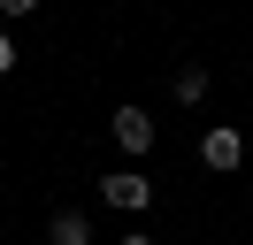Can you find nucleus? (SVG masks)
I'll return each mask as SVG.
<instances>
[{"label":"nucleus","mask_w":253,"mask_h":245,"mask_svg":"<svg viewBox=\"0 0 253 245\" xmlns=\"http://www.w3.org/2000/svg\"><path fill=\"white\" fill-rule=\"evenodd\" d=\"M200 161L215 168V176H230V168L246 161V130H230V122H207V130H200Z\"/></svg>","instance_id":"nucleus-1"},{"label":"nucleus","mask_w":253,"mask_h":245,"mask_svg":"<svg viewBox=\"0 0 253 245\" xmlns=\"http://www.w3.org/2000/svg\"><path fill=\"white\" fill-rule=\"evenodd\" d=\"M108 130H115V146H123V153H154V115H146V107L138 100H123V107H115V115H108Z\"/></svg>","instance_id":"nucleus-2"},{"label":"nucleus","mask_w":253,"mask_h":245,"mask_svg":"<svg viewBox=\"0 0 253 245\" xmlns=\"http://www.w3.org/2000/svg\"><path fill=\"white\" fill-rule=\"evenodd\" d=\"M100 199L123 207V214H146V207H154V184H146L138 168H115V176H100Z\"/></svg>","instance_id":"nucleus-3"},{"label":"nucleus","mask_w":253,"mask_h":245,"mask_svg":"<svg viewBox=\"0 0 253 245\" xmlns=\"http://www.w3.org/2000/svg\"><path fill=\"white\" fill-rule=\"evenodd\" d=\"M46 245H92V222H84V207H62L46 222Z\"/></svg>","instance_id":"nucleus-4"},{"label":"nucleus","mask_w":253,"mask_h":245,"mask_svg":"<svg viewBox=\"0 0 253 245\" xmlns=\"http://www.w3.org/2000/svg\"><path fill=\"white\" fill-rule=\"evenodd\" d=\"M207 84H215V77H207V61H184V69L169 77V92H176L184 107H200V100H207Z\"/></svg>","instance_id":"nucleus-5"},{"label":"nucleus","mask_w":253,"mask_h":245,"mask_svg":"<svg viewBox=\"0 0 253 245\" xmlns=\"http://www.w3.org/2000/svg\"><path fill=\"white\" fill-rule=\"evenodd\" d=\"M0 15H8V23H23V15H39V0H0Z\"/></svg>","instance_id":"nucleus-6"},{"label":"nucleus","mask_w":253,"mask_h":245,"mask_svg":"<svg viewBox=\"0 0 253 245\" xmlns=\"http://www.w3.org/2000/svg\"><path fill=\"white\" fill-rule=\"evenodd\" d=\"M16 69V39H8V31H0V77Z\"/></svg>","instance_id":"nucleus-7"},{"label":"nucleus","mask_w":253,"mask_h":245,"mask_svg":"<svg viewBox=\"0 0 253 245\" xmlns=\"http://www.w3.org/2000/svg\"><path fill=\"white\" fill-rule=\"evenodd\" d=\"M115 245H154V238H146V230H123V238H115Z\"/></svg>","instance_id":"nucleus-8"}]
</instances>
